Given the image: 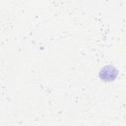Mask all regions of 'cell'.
<instances>
[{"label": "cell", "mask_w": 126, "mask_h": 126, "mask_svg": "<svg viewBox=\"0 0 126 126\" xmlns=\"http://www.w3.org/2000/svg\"><path fill=\"white\" fill-rule=\"evenodd\" d=\"M117 75V70L113 66H106L100 72V77L104 81H112Z\"/></svg>", "instance_id": "1"}]
</instances>
